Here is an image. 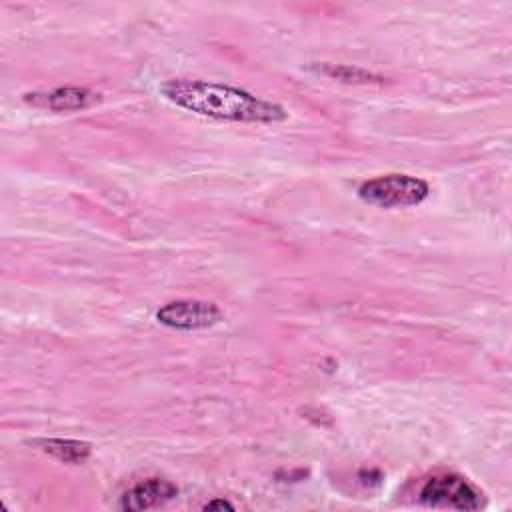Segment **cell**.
<instances>
[{"mask_svg":"<svg viewBox=\"0 0 512 512\" xmlns=\"http://www.w3.org/2000/svg\"><path fill=\"white\" fill-rule=\"evenodd\" d=\"M202 510H234V504L224 500V498H216V500H210L202 506Z\"/></svg>","mask_w":512,"mask_h":512,"instance_id":"9c48e42d","label":"cell"},{"mask_svg":"<svg viewBox=\"0 0 512 512\" xmlns=\"http://www.w3.org/2000/svg\"><path fill=\"white\" fill-rule=\"evenodd\" d=\"M178 496L176 484L162 478H148L132 488H128L120 498V510L126 512H142L156 506H162Z\"/></svg>","mask_w":512,"mask_h":512,"instance_id":"5b68a950","label":"cell"},{"mask_svg":"<svg viewBox=\"0 0 512 512\" xmlns=\"http://www.w3.org/2000/svg\"><path fill=\"white\" fill-rule=\"evenodd\" d=\"M160 94L178 108L214 120L274 124L288 118L284 106L220 82L174 78L160 84Z\"/></svg>","mask_w":512,"mask_h":512,"instance_id":"6da1fadb","label":"cell"},{"mask_svg":"<svg viewBox=\"0 0 512 512\" xmlns=\"http://www.w3.org/2000/svg\"><path fill=\"white\" fill-rule=\"evenodd\" d=\"M418 502L430 508L480 510L486 506V496L460 474H436L422 484Z\"/></svg>","mask_w":512,"mask_h":512,"instance_id":"3957f363","label":"cell"},{"mask_svg":"<svg viewBox=\"0 0 512 512\" xmlns=\"http://www.w3.org/2000/svg\"><path fill=\"white\" fill-rule=\"evenodd\" d=\"M156 320L166 328L192 332V330H204V328L216 326L218 322L224 320V314L214 302L174 300L156 310Z\"/></svg>","mask_w":512,"mask_h":512,"instance_id":"277c9868","label":"cell"},{"mask_svg":"<svg viewBox=\"0 0 512 512\" xmlns=\"http://www.w3.org/2000/svg\"><path fill=\"white\" fill-rule=\"evenodd\" d=\"M312 70H316L322 76H328L332 80L338 82H348V84H382L384 78L368 72L360 66H350V64H330V62H322L318 66H312Z\"/></svg>","mask_w":512,"mask_h":512,"instance_id":"ba28073f","label":"cell"},{"mask_svg":"<svg viewBox=\"0 0 512 512\" xmlns=\"http://www.w3.org/2000/svg\"><path fill=\"white\" fill-rule=\"evenodd\" d=\"M430 194L426 180L410 174H386L366 180L358 188V196L380 208H410L422 204Z\"/></svg>","mask_w":512,"mask_h":512,"instance_id":"7a4b0ae2","label":"cell"},{"mask_svg":"<svg viewBox=\"0 0 512 512\" xmlns=\"http://www.w3.org/2000/svg\"><path fill=\"white\" fill-rule=\"evenodd\" d=\"M34 446L64 464H84L92 456V446L74 438H40L34 440Z\"/></svg>","mask_w":512,"mask_h":512,"instance_id":"52a82bcc","label":"cell"},{"mask_svg":"<svg viewBox=\"0 0 512 512\" xmlns=\"http://www.w3.org/2000/svg\"><path fill=\"white\" fill-rule=\"evenodd\" d=\"M34 102H42L52 112H78L86 110L100 100V94L80 86H60L46 94H34Z\"/></svg>","mask_w":512,"mask_h":512,"instance_id":"8992f818","label":"cell"}]
</instances>
